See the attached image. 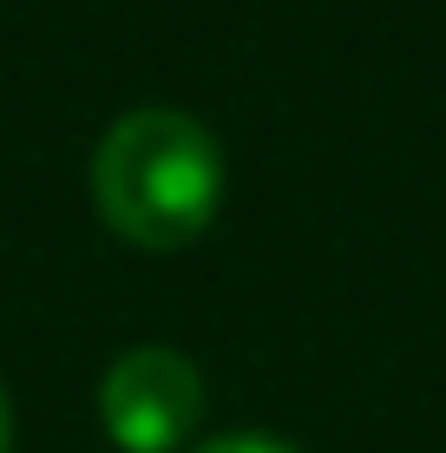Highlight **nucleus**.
I'll return each mask as SVG.
<instances>
[{"instance_id": "1", "label": "nucleus", "mask_w": 446, "mask_h": 453, "mask_svg": "<svg viewBox=\"0 0 446 453\" xmlns=\"http://www.w3.org/2000/svg\"><path fill=\"white\" fill-rule=\"evenodd\" d=\"M92 204L125 243H197L223 204V151L210 125L178 105H138L112 119L92 151Z\"/></svg>"}, {"instance_id": "2", "label": "nucleus", "mask_w": 446, "mask_h": 453, "mask_svg": "<svg viewBox=\"0 0 446 453\" xmlns=\"http://www.w3.org/2000/svg\"><path fill=\"white\" fill-rule=\"evenodd\" d=\"M204 414V374L184 349L138 342L99 381V420L125 453H171Z\"/></svg>"}, {"instance_id": "3", "label": "nucleus", "mask_w": 446, "mask_h": 453, "mask_svg": "<svg viewBox=\"0 0 446 453\" xmlns=\"http://www.w3.org/2000/svg\"><path fill=\"white\" fill-rule=\"evenodd\" d=\"M197 453H302V447L283 441V434H217V441H204Z\"/></svg>"}, {"instance_id": "4", "label": "nucleus", "mask_w": 446, "mask_h": 453, "mask_svg": "<svg viewBox=\"0 0 446 453\" xmlns=\"http://www.w3.org/2000/svg\"><path fill=\"white\" fill-rule=\"evenodd\" d=\"M13 447V414H7V395H0V453Z\"/></svg>"}]
</instances>
